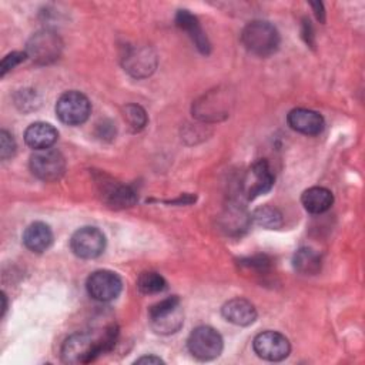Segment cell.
I'll return each instance as SVG.
<instances>
[{
  "label": "cell",
  "mask_w": 365,
  "mask_h": 365,
  "mask_svg": "<svg viewBox=\"0 0 365 365\" xmlns=\"http://www.w3.org/2000/svg\"><path fill=\"white\" fill-rule=\"evenodd\" d=\"M118 329L114 324L100 332H76L61 346V359L66 364L78 365L94 361L98 355L108 352L117 341Z\"/></svg>",
  "instance_id": "6da1fadb"
},
{
  "label": "cell",
  "mask_w": 365,
  "mask_h": 365,
  "mask_svg": "<svg viewBox=\"0 0 365 365\" xmlns=\"http://www.w3.org/2000/svg\"><path fill=\"white\" fill-rule=\"evenodd\" d=\"M241 41L250 53L267 57L277 51L279 46V33L271 23L254 20L244 27Z\"/></svg>",
  "instance_id": "7a4b0ae2"
},
{
  "label": "cell",
  "mask_w": 365,
  "mask_h": 365,
  "mask_svg": "<svg viewBox=\"0 0 365 365\" xmlns=\"http://www.w3.org/2000/svg\"><path fill=\"white\" fill-rule=\"evenodd\" d=\"M150 325L154 332L161 335H170L177 332L184 322V314L180 304V298L173 295L161 299L148 309Z\"/></svg>",
  "instance_id": "3957f363"
},
{
  "label": "cell",
  "mask_w": 365,
  "mask_h": 365,
  "mask_svg": "<svg viewBox=\"0 0 365 365\" xmlns=\"http://www.w3.org/2000/svg\"><path fill=\"white\" fill-rule=\"evenodd\" d=\"M222 336L208 325H200L191 331L187 339L190 354L200 361H211L222 352Z\"/></svg>",
  "instance_id": "277c9868"
},
{
  "label": "cell",
  "mask_w": 365,
  "mask_h": 365,
  "mask_svg": "<svg viewBox=\"0 0 365 365\" xmlns=\"http://www.w3.org/2000/svg\"><path fill=\"white\" fill-rule=\"evenodd\" d=\"M91 113L88 98L76 90L63 93L56 103V114L67 125H80L87 121Z\"/></svg>",
  "instance_id": "5b68a950"
},
{
  "label": "cell",
  "mask_w": 365,
  "mask_h": 365,
  "mask_svg": "<svg viewBox=\"0 0 365 365\" xmlns=\"http://www.w3.org/2000/svg\"><path fill=\"white\" fill-rule=\"evenodd\" d=\"M63 43L51 30H40L34 33L26 46V54L37 64H50L61 54Z\"/></svg>",
  "instance_id": "8992f818"
},
{
  "label": "cell",
  "mask_w": 365,
  "mask_h": 365,
  "mask_svg": "<svg viewBox=\"0 0 365 365\" xmlns=\"http://www.w3.org/2000/svg\"><path fill=\"white\" fill-rule=\"evenodd\" d=\"M29 164L31 173L46 182L57 181L58 178H61L66 170V160L63 154L53 148L36 150L30 155Z\"/></svg>",
  "instance_id": "52a82bcc"
},
{
  "label": "cell",
  "mask_w": 365,
  "mask_h": 365,
  "mask_svg": "<svg viewBox=\"0 0 365 365\" xmlns=\"http://www.w3.org/2000/svg\"><path fill=\"white\" fill-rule=\"evenodd\" d=\"M123 288L121 278L110 269H98L90 274L86 281L88 295L100 302H110L115 299Z\"/></svg>",
  "instance_id": "ba28073f"
},
{
  "label": "cell",
  "mask_w": 365,
  "mask_h": 365,
  "mask_svg": "<svg viewBox=\"0 0 365 365\" xmlns=\"http://www.w3.org/2000/svg\"><path fill=\"white\" fill-rule=\"evenodd\" d=\"M70 248L78 258L93 259L103 254L106 237L97 227H81L71 235Z\"/></svg>",
  "instance_id": "9c48e42d"
},
{
  "label": "cell",
  "mask_w": 365,
  "mask_h": 365,
  "mask_svg": "<svg viewBox=\"0 0 365 365\" xmlns=\"http://www.w3.org/2000/svg\"><path fill=\"white\" fill-rule=\"evenodd\" d=\"M274 174L265 160L254 163L245 173L241 184L242 194L247 200H254L258 195L268 192L274 185Z\"/></svg>",
  "instance_id": "30bf717a"
},
{
  "label": "cell",
  "mask_w": 365,
  "mask_h": 365,
  "mask_svg": "<svg viewBox=\"0 0 365 365\" xmlns=\"http://www.w3.org/2000/svg\"><path fill=\"white\" fill-rule=\"evenodd\" d=\"M254 352L265 361H282L289 355L291 345L285 335L277 331H264L252 341Z\"/></svg>",
  "instance_id": "8fae6325"
},
{
  "label": "cell",
  "mask_w": 365,
  "mask_h": 365,
  "mask_svg": "<svg viewBox=\"0 0 365 365\" xmlns=\"http://www.w3.org/2000/svg\"><path fill=\"white\" fill-rule=\"evenodd\" d=\"M288 125L305 135H317L324 130V117L309 108H294L287 115Z\"/></svg>",
  "instance_id": "7c38bea8"
},
{
  "label": "cell",
  "mask_w": 365,
  "mask_h": 365,
  "mask_svg": "<svg viewBox=\"0 0 365 365\" xmlns=\"http://www.w3.org/2000/svg\"><path fill=\"white\" fill-rule=\"evenodd\" d=\"M124 70H127L134 77H147L150 76L157 64L155 54L147 47L130 48L124 57Z\"/></svg>",
  "instance_id": "4fadbf2b"
},
{
  "label": "cell",
  "mask_w": 365,
  "mask_h": 365,
  "mask_svg": "<svg viewBox=\"0 0 365 365\" xmlns=\"http://www.w3.org/2000/svg\"><path fill=\"white\" fill-rule=\"evenodd\" d=\"M221 314L225 321L238 327L251 325L257 319L255 307L245 298H232L227 301L221 308Z\"/></svg>",
  "instance_id": "5bb4252c"
},
{
  "label": "cell",
  "mask_w": 365,
  "mask_h": 365,
  "mask_svg": "<svg viewBox=\"0 0 365 365\" xmlns=\"http://www.w3.org/2000/svg\"><path fill=\"white\" fill-rule=\"evenodd\" d=\"M58 138V131L48 123L37 121L30 124L24 131V141L26 144L36 150H46L51 148L53 144Z\"/></svg>",
  "instance_id": "9a60e30c"
},
{
  "label": "cell",
  "mask_w": 365,
  "mask_h": 365,
  "mask_svg": "<svg viewBox=\"0 0 365 365\" xmlns=\"http://www.w3.org/2000/svg\"><path fill=\"white\" fill-rule=\"evenodd\" d=\"M175 23L181 30H184L190 36V38L192 40L195 47L202 54L210 53V41H208L207 36L204 34V31L198 23V19L194 14H191L188 10H178L177 16H175Z\"/></svg>",
  "instance_id": "2e32d148"
},
{
  "label": "cell",
  "mask_w": 365,
  "mask_h": 365,
  "mask_svg": "<svg viewBox=\"0 0 365 365\" xmlns=\"http://www.w3.org/2000/svg\"><path fill=\"white\" fill-rule=\"evenodd\" d=\"M23 242L33 252H44L53 242V231L41 221L31 222L23 232Z\"/></svg>",
  "instance_id": "e0dca14e"
},
{
  "label": "cell",
  "mask_w": 365,
  "mask_h": 365,
  "mask_svg": "<svg viewBox=\"0 0 365 365\" xmlns=\"http://www.w3.org/2000/svg\"><path fill=\"white\" fill-rule=\"evenodd\" d=\"M304 208L311 214H322L328 211L334 202V195L328 188L311 187L301 195Z\"/></svg>",
  "instance_id": "ac0fdd59"
},
{
  "label": "cell",
  "mask_w": 365,
  "mask_h": 365,
  "mask_svg": "<svg viewBox=\"0 0 365 365\" xmlns=\"http://www.w3.org/2000/svg\"><path fill=\"white\" fill-rule=\"evenodd\" d=\"M103 195L106 198V201L115 208H125V207H131L137 197L135 192L123 184H118L115 181H110V182H103Z\"/></svg>",
  "instance_id": "d6986e66"
},
{
  "label": "cell",
  "mask_w": 365,
  "mask_h": 365,
  "mask_svg": "<svg viewBox=\"0 0 365 365\" xmlns=\"http://www.w3.org/2000/svg\"><path fill=\"white\" fill-rule=\"evenodd\" d=\"M292 264L299 274L315 275L321 269V257L315 250L304 247L294 254Z\"/></svg>",
  "instance_id": "ffe728a7"
},
{
  "label": "cell",
  "mask_w": 365,
  "mask_h": 365,
  "mask_svg": "<svg viewBox=\"0 0 365 365\" xmlns=\"http://www.w3.org/2000/svg\"><path fill=\"white\" fill-rule=\"evenodd\" d=\"M251 220L267 230H277L282 225V214L279 210L271 205H261L254 210Z\"/></svg>",
  "instance_id": "44dd1931"
},
{
  "label": "cell",
  "mask_w": 365,
  "mask_h": 365,
  "mask_svg": "<svg viewBox=\"0 0 365 365\" xmlns=\"http://www.w3.org/2000/svg\"><path fill=\"white\" fill-rule=\"evenodd\" d=\"M137 288L140 289V292L151 295V294L163 292L167 288V282L163 278V275H160L158 272L144 271L140 274L137 279Z\"/></svg>",
  "instance_id": "7402d4cb"
},
{
  "label": "cell",
  "mask_w": 365,
  "mask_h": 365,
  "mask_svg": "<svg viewBox=\"0 0 365 365\" xmlns=\"http://www.w3.org/2000/svg\"><path fill=\"white\" fill-rule=\"evenodd\" d=\"M124 120L133 131H140L147 125V113L138 104H127L124 107Z\"/></svg>",
  "instance_id": "603a6c76"
},
{
  "label": "cell",
  "mask_w": 365,
  "mask_h": 365,
  "mask_svg": "<svg viewBox=\"0 0 365 365\" xmlns=\"http://www.w3.org/2000/svg\"><path fill=\"white\" fill-rule=\"evenodd\" d=\"M248 220H251V217L248 218V215L242 211V210H238V208H231L228 210V214L227 217H224V228L227 231H241L242 228L247 227L248 224Z\"/></svg>",
  "instance_id": "cb8c5ba5"
},
{
  "label": "cell",
  "mask_w": 365,
  "mask_h": 365,
  "mask_svg": "<svg viewBox=\"0 0 365 365\" xmlns=\"http://www.w3.org/2000/svg\"><path fill=\"white\" fill-rule=\"evenodd\" d=\"M16 153V141L14 138L6 131H0V157L1 160H7L13 157Z\"/></svg>",
  "instance_id": "d4e9b609"
},
{
  "label": "cell",
  "mask_w": 365,
  "mask_h": 365,
  "mask_svg": "<svg viewBox=\"0 0 365 365\" xmlns=\"http://www.w3.org/2000/svg\"><path fill=\"white\" fill-rule=\"evenodd\" d=\"M27 57L26 51H11L1 60V67H0V76L3 77L7 71L14 68L17 64H20L24 58Z\"/></svg>",
  "instance_id": "484cf974"
},
{
  "label": "cell",
  "mask_w": 365,
  "mask_h": 365,
  "mask_svg": "<svg viewBox=\"0 0 365 365\" xmlns=\"http://www.w3.org/2000/svg\"><path fill=\"white\" fill-rule=\"evenodd\" d=\"M135 364H163V359L155 355H145L135 359Z\"/></svg>",
  "instance_id": "4316f807"
},
{
  "label": "cell",
  "mask_w": 365,
  "mask_h": 365,
  "mask_svg": "<svg viewBox=\"0 0 365 365\" xmlns=\"http://www.w3.org/2000/svg\"><path fill=\"white\" fill-rule=\"evenodd\" d=\"M312 7H315V14L318 17V20L324 21V9H322V3H311Z\"/></svg>",
  "instance_id": "83f0119b"
},
{
  "label": "cell",
  "mask_w": 365,
  "mask_h": 365,
  "mask_svg": "<svg viewBox=\"0 0 365 365\" xmlns=\"http://www.w3.org/2000/svg\"><path fill=\"white\" fill-rule=\"evenodd\" d=\"M1 299H3V308H1V317L6 314V309H7V302H6V294L3 292L1 294Z\"/></svg>",
  "instance_id": "f1b7e54d"
}]
</instances>
